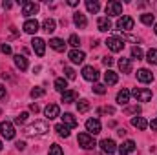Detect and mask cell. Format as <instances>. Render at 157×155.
<instances>
[{
    "instance_id": "2e32d148",
    "label": "cell",
    "mask_w": 157,
    "mask_h": 155,
    "mask_svg": "<svg viewBox=\"0 0 157 155\" xmlns=\"http://www.w3.org/2000/svg\"><path fill=\"white\" fill-rule=\"evenodd\" d=\"M137 80H139V82L148 84V82H152V80H154V73H152L150 70H144V68H143V70H139V71H137Z\"/></svg>"
},
{
    "instance_id": "ab89813d",
    "label": "cell",
    "mask_w": 157,
    "mask_h": 155,
    "mask_svg": "<svg viewBox=\"0 0 157 155\" xmlns=\"http://www.w3.org/2000/svg\"><path fill=\"white\" fill-rule=\"evenodd\" d=\"M68 44H70L71 47H78V44H80V39H78L77 35H71V37L68 39Z\"/></svg>"
},
{
    "instance_id": "484cf974",
    "label": "cell",
    "mask_w": 157,
    "mask_h": 155,
    "mask_svg": "<svg viewBox=\"0 0 157 155\" xmlns=\"http://www.w3.org/2000/svg\"><path fill=\"white\" fill-rule=\"evenodd\" d=\"M55 28H57V22H55L53 18H46V20L42 22V29H44L46 33H53Z\"/></svg>"
},
{
    "instance_id": "11a10c76",
    "label": "cell",
    "mask_w": 157,
    "mask_h": 155,
    "mask_svg": "<svg viewBox=\"0 0 157 155\" xmlns=\"http://www.w3.org/2000/svg\"><path fill=\"white\" fill-rule=\"evenodd\" d=\"M2 148H4V146H2V142H0V150H2Z\"/></svg>"
},
{
    "instance_id": "603a6c76",
    "label": "cell",
    "mask_w": 157,
    "mask_h": 155,
    "mask_svg": "<svg viewBox=\"0 0 157 155\" xmlns=\"http://www.w3.org/2000/svg\"><path fill=\"white\" fill-rule=\"evenodd\" d=\"M75 100H77V93H75L73 89H68V91L62 93V102H64V104H71V102H75Z\"/></svg>"
},
{
    "instance_id": "44dd1931",
    "label": "cell",
    "mask_w": 157,
    "mask_h": 155,
    "mask_svg": "<svg viewBox=\"0 0 157 155\" xmlns=\"http://www.w3.org/2000/svg\"><path fill=\"white\" fill-rule=\"evenodd\" d=\"M104 80H106V84H108V86H113V84H117V82H119V75L115 73V71L108 70V71L104 73Z\"/></svg>"
},
{
    "instance_id": "5b68a950",
    "label": "cell",
    "mask_w": 157,
    "mask_h": 155,
    "mask_svg": "<svg viewBox=\"0 0 157 155\" xmlns=\"http://www.w3.org/2000/svg\"><path fill=\"white\" fill-rule=\"evenodd\" d=\"M106 15H108V18H110V17H119V15H122V4L117 2V0L108 2V4H106Z\"/></svg>"
},
{
    "instance_id": "f5cc1de1",
    "label": "cell",
    "mask_w": 157,
    "mask_h": 155,
    "mask_svg": "<svg viewBox=\"0 0 157 155\" xmlns=\"http://www.w3.org/2000/svg\"><path fill=\"white\" fill-rule=\"evenodd\" d=\"M68 6H71V7H75V6H78V0H70V2H68Z\"/></svg>"
},
{
    "instance_id": "74e56055",
    "label": "cell",
    "mask_w": 157,
    "mask_h": 155,
    "mask_svg": "<svg viewBox=\"0 0 157 155\" xmlns=\"http://www.w3.org/2000/svg\"><path fill=\"white\" fill-rule=\"evenodd\" d=\"M49 155H64V152H62V148H60L59 144H51V148H49Z\"/></svg>"
},
{
    "instance_id": "7dc6e473",
    "label": "cell",
    "mask_w": 157,
    "mask_h": 155,
    "mask_svg": "<svg viewBox=\"0 0 157 155\" xmlns=\"http://www.w3.org/2000/svg\"><path fill=\"white\" fill-rule=\"evenodd\" d=\"M29 110H31L33 113H37V112H39L40 108H39V104H31V106H29Z\"/></svg>"
},
{
    "instance_id": "8d00e7d4",
    "label": "cell",
    "mask_w": 157,
    "mask_h": 155,
    "mask_svg": "<svg viewBox=\"0 0 157 155\" xmlns=\"http://www.w3.org/2000/svg\"><path fill=\"white\" fill-rule=\"evenodd\" d=\"M28 117H29V113H28V112L18 113V117H15V124H24V122L28 120Z\"/></svg>"
},
{
    "instance_id": "cb8c5ba5",
    "label": "cell",
    "mask_w": 157,
    "mask_h": 155,
    "mask_svg": "<svg viewBox=\"0 0 157 155\" xmlns=\"http://www.w3.org/2000/svg\"><path fill=\"white\" fill-rule=\"evenodd\" d=\"M49 47H53L55 51H64L66 49V42L62 39H51L49 40Z\"/></svg>"
},
{
    "instance_id": "1f68e13d",
    "label": "cell",
    "mask_w": 157,
    "mask_h": 155,
    "mask_svg": "<svg viewBox=\"0 0 157 155\" xmlns=\"http://www.w3.org/2000/svg\"><path fill=\"white\" fill-rule=\"evenodd\" d=\"M55 131H57L60 137H64V139H66V137H70V128H68V126H64V124H57V126H55Z\"/></svg>"
},
{
    "instance_id": "bcb514c9",
    "label": "cell",
    "mask_w": 157,
    "mask_h": 155,
    "mask_svg": "<svg viewBox=\"0 0 157 155\" xmlns=\"http://www.w3.org/2000/svg\"><path fill=\"white\" fill-rule=\"evenodd\" d=\"M126 112H128V113H139V112H141V108H139V106H132V108H128Z\"/></svg>"
},
{
    "instance_id": "6da1fadb",
    "label": "cell",
    "mask_w": 157,
    "mask_h": 155,
    "mask_svg": "<svg viewBox=\"0 0 157 155\" xmlns=\"http://www.w3.org/2000/svg\"><path fill=\"white\" fill-rule=\"evenodd\" d=\"M49 131V126H48V122H44V120H35L33 124H29L28 128H26V135L28 137H37V135H46Z\"/></svg>"
},
{
    "instance_id": "836d02e7",
    "label": "cell",
    "mask_w": 157,
    "mask_h": 155,
    "mask_svg": "<svg viewBox=\"0 0 157 155\" xmlns=\"http://www.w3.org/2000/svg\"><path fill=\"white\" fill-rule=\"evenodd\" d=\"M77 110H78V113H86V112L90 110V102H88L86 99L78 100V102H77Z\"/></svg>"
},
{
    "instance_id": "f907efd6",
    "label": "cell",
    "mask_w": 157,
    "mask_h": 155,
    "mask_svg": "<svg viewBox=\"0 0 157 155\" xmlns=\"http://www.w3.org/2000/svg\"><path fill=\"white\" fill-rule=\"evenodd\" d=\"M4 97H6V88L0 84V99H4Z\"/></svg>"
},
{
    "instance_id": "8fae6325",
    "label": "cell",
    "mask_w": 157,
    "mask_h": 155,
    "mask_svg": "<svg viewBox=\"0 0 157 155\" xmlns=\"http://www.w3.org/2000/svg\"><path fill=\"white\" fill-rule=\"evenodd\" d=\"M82 77L86 78V80H90V82H95L99 78V71L93 66H84L82 68Z\"/></svg>"
},
{
    "instance_id": "9a60e30c",
    "label": "cell",
    "mask_w": 157,
    "mask_h": 155,
    "mask_svg": "<svg viewBox=\"0 0 157 155\" xmlns=\"http://www.w3.org/2000/svg\"><path fill=\"white\" fill-rule=\"evenodd\" d=\"M68 57H70V60H71L73 64H82V62H84V59H86L84 51H80V49H71Z\"/></svg>"
},
{
    "instance_id": "30bf717a",
    "label": "cell",
    "mask_w": 157,
    "mask_h": 155,
    "mask_svg": "<svg viewBox=\"0 0 157 155\" xmlns=\"http://www.w3.org/2000/svg\"><path fill=\"white\" fill-rule=\"evenodd\" d=\"M101 150H102L104 153L112 155V153L117 152V144H115L112 139H102V141H101Z\"/></svg>"
},
{
    "instance_id": "816d5d0a",
    "label": "cell",
    "mask_w": 157,
    "mask_h": 155,
    "mask_svg": "<svg viewBox=\"0 0 157 155\" xmlns=\"http://www.w3.org/2000/svg\"><path fill=\"white\" fill-rule=\"evenodd\" d=\"M2 6H4V9H11V7H13V4H11V2H4Z\"/></svg>"
},
{
    "instance_id": "6f0895ef",
    "label": "cell",
    "mask_w": 157,
    "mask_h": 155,
    "mask_svg": "<svg viewBox=\"0 0 157 155\" xmlns=\"http://www.w3.org/2000/svg\"><path fill=\"white\" fill-rule=\"evenodd\" d=\"M0 115H2V110H0Z\"/></svg>"
},
{
    "instance_id": "db71d44e",
    "label": "cell",
    "mask_w": 157,
    "mask_h": 155,
    "mask_svg": "<svg viewBox=\"0 0 157 155\" xmlns=\"http://www.w3.org/2000/svg\"><path fill=\"white\" fill-rule=\"evenodd\" d=\"M117 133L121 135V137H122V135H126V130H124V128H119V130H117Z\"/></svg>"
},
{
    "instance_id": "f6af8a7d",
    "label": "cell",
    "mask_w": 157,
    "mask_h": 155,
    "mask_svg": "<svg viewBox=\"0 0 157 155\" xmlns=\"http://www.w3.org/2000/svg\"><path fill=\"white\" fill-rule=\"evenodd\" d=\"M130 40V42H139V39L137 37H133V35H122V40Z\"/></svg>"
},
{
    "instance_id": "7bdbcfd3",
    "label": "cell",
    "mask_w": 157,
    "mask_h": 155,
    "mask_svg": "<svg viewBox=\"0 0 157 155\" xmlns=\"http://www.w3.org/2000/svg\"><path fill=\"white\" fill-rule=\"evenodd\" d=\"M0 51L6 53V55H9V53H11V46H9V44H0Z\"/></svg>"
},
{
    "instance_id": "ba28073f",
    "label": "cell",
    "mask_w": 157,
    "mask_h": 155,
    "mask_svg": "<svg viewBox=\"0 0 157 155\" xmlns=\"http://www.w3.org/2000/svg\"><path fill=\"white\" fill-rule=\"evenodd\" d=\"M39 13V4H35V2H22V15L24 17H33V15H37Z\"/></svg>"
},
{
    "instance_id": "f1b7e54d",
    "label": "cell",
    "mask_w": 157,
    "mask_h": 155,
    "mask_svg": "<svg viewBox=\"0 0 157 155\" xmlns=\"http://www.w3.org/2000/svg\"><path fill=\"white\" fill-rule=\"evenodd\" d=\"M86 9L90 11V13H99V9H101V4L97 2V0H86Z\"/></svg>"
},
{
    "instance_id": "7402d4cb",
    "label": "cell",
    "mask_w": 157,
    "mask_h": 155,
    "mask_svg": "<svg viewBox=\"0 0 157 155\" xmlns=\"http://www.w3.org/2000/svg\"><path fill=\"white\" fill-rule=\"evenodd\" d=\"M15 64L20 71H26L28 70V59L24 55H15Z\"/></svg>"
},
{
    "instance_id": "60d3db41",
    "label": "cell",
    "mask_w": 157,
    "mask_h": 155,
    "mask_svg": "<svg viewBox=\"0 0 157 155\" xmlns=\"http://www.w3.org/2000/svg\"><path fill=\"white\" fill-rule=\"evenodd\" d=\"M64 73H66V77L70 78V80H75V77H77V75H75V71H73V68H70V66H66V68H64Z\"/></svg>"
},
{
    "instance_id": "d590c367",
    "label": "cell",
    "mask_w": 157,
    "mask_h": 155,
    "mask_svg": "<svg viewBox=\"0 0 157 155\" xmlns=\"http://www.w3.org/2000/svg\"><path fill=\"white\" fill-rule=\"evenodd\" d=\"M132 59H137V60H141V59H143V49H141L139 46L132 47Z\"/></svg>"
},
{
    "instance_id": "7c38bea8",
    "label": "cell",
    "mask_w": 157,
    "mask_h": 155,
    "mask_svg": "<svg viewBox=\"0 0 157 155\" xmlns=\"http://www.w3.org/2000/svg\"><path fill=\"white\" fill-rule=\"evenodd\" d=\"M22 29H24L26 33H29V35H35V33L39 31V22H37L35 18H28V20L24 22Z\"/></svg>"
},
{
    "instance_id": "f35d334b",
    "label": "cell",
    "mask_w": 157,
    "mask_h": 155,
    "mask_svg": "<svg viewBox=\"0 0 157 155\" xmlns=\"http://www.w3.org/2000/svg\"><path fill=\"white\" fill-rule=\"evenodd\" d=\"M93 93L104 95V93H106V86H102V84H93Z\"/></svg>"
},
{
    "instance_id": "e0dca14e",
    "label": "cell",
    "mask_w": 157,
    "mask_h": 155,
    "mask_svg": "<svg viewBox=\"0 0 157 155\" xmlns=\"http://www.w3.org/2000/svg\"><path fill=\"white\" fill-rule=\"evenodd\" d=\"M117 152L121 155H128V153H132V152H135V142H133V141H124V142L119 146Z\"/></svg>"
},
{
    "instance_id": "ac0fdd59",
    "label": "cell",
    "mask_w": 157,
    "mask_h": 155,
    "mask_svg": "<svg viewBox=\"0 0 157 155\" xmlns=\"http://www.w3.org/2000/svg\"><path fill=\"white\" fill-rule=\"evenodd\" d=\"M97 28H99V31H110V29H112V20H110L108 17H99Z\"/></svg>"
},
{
    "instance_id": "9c48e42d",
    "label": "cell",
    "mask_w": 157,
    "mask_h": 155,
    "mask_svg": "<svg viewBox=\"0 0 157 155\" xmlns=\"http://www.w3.org/2000/svg\"><path fill=\"white\" fill-rule=\"evenodd\" d=\"M101 122H99V119H88L86 120V130L90 131V135H97V133H101Z\"/></svg>"
},
{
    "instance_id": "3957f363",
    "label": "cell",
    "mask_w": 157,
    "mask_h": 155,
    "mask_svg": "<svg viewBox=\"0 0 157 155\" xmlns=\"http://www.w3.org/2000/svg\"><path fill=\"white\" fill-rule=\"evenodd\" d=\"M77 141H78V146H80L82 150H91V148H95V146H97V142H95L93 135H90V133H78Z\"/></svg>"
},
{
    "instance_id": "9f6ffc18",
    "label": "cell",
    "mask_w": 157,
    "mask_h": 155,
    "mask_svg": "<svg viewBox=\"0 0 157 155\" xmlns=\"http://www.w3.org/2000/svg\"><path fill=\"white\" fill-rule=\"evenodd\" d=\"M155 35H157V24H155Z\"/></svg>"
},
{
    "instance_id": "d6a6232c",
    "label": "cell",
    "mask_w": 157,
    "mask_h": 155,
    "mask_svg": "<svg viewBox=\"0 0 157 155\" xmlns=\"http://www.w3.org/2000/svg\"><path fill=\"white\" fill-rule=\"evenodd\" d=\"M146 60L152 64V66H157V49H150L146 53Z\"/></svg>"
},
{
    "instance_id": "d4e9b609",
    "label": "cell",
    "mask_w": 157,
    "mask_h": 155,
    "mask_svg": "<svg viewBox=\"0 0 157 155\" xmlns=\"http://www.w3.org/2000/svg\"><path fill=\"white\" fill-rule=\"evenodd\" d=\"M62 124L68 126V128H75L78 122H77V119L71 115V113H64V115H62Z\"/></svg>"
},
{
    "instance_id": "4dcf8cb0",
    "label": "cell",
    "mask_w": 157,
    "mask_h": 155,
    "mask_svg": "<svg viewBox=\"0 0 157 155\" xmlns=\"http://www.w3.org/2000/svg\"><path fill=\"white\" fill-rule=\"evenodd\" d=\"M141 22L146 24V26H152V24L155 22V15H152V13H143V15H141Z\"/></svg>"
},
{
    "instance_id": "e575fe53",
    "label": "cell",
    "mask_w": 157,
    "mask_h": 155,
    "mask_svg": "<svg viewBox=\"0 0 157 155\" xmlns=\"http://www.w3.org/2000/svg\"><path fill=\"white\" fill-rule=\"evenodd\" d=\"M46 95V89L44 88H33L31 89V97L33 99H39V97H44Z\"/></svg>"
},
{
    "instance_id": "ee69618b",
    "label": "cell",
    "mask_w": 157,
    "mask_h": 155,
    "mask_svg": "<svg viewBox=\"0 0 157 155\" xmlns=\"http://www.w3.org/2000/svg\"><path fill=\"white\" fill-rule=\"evenodd\" d=\"M102 64H104L106 68H110V66L113 64V59H112V57H104V59H102Z\"/></svg>"
},
{
    "instance_id": "681fc988",
    "label": "cell",
    "mask_w": 157,
    "mask_h": 155,
    "mask_svg": "<svg viewBox=\"0 0 157 155\" xmlns=\"http://www.w3.org/2000/svg\"><path fill=\"white\" fill-rule=\"evenodd\" d=\"M15 146H17V148H18V150H24V148H26V144H24V142H22V141H18V142H17V144H15Z\"/></svg>"
},
{
    "instance_id": "8992f818",
    "label": "cell",
    "mask_w": 157,
    "mask_h": 155,
    "mask_svg": "<svg viewBox=\"0 0 157 155\" xmlns=\"http://www.w3.org/2000/svg\"><path fill=\"white\" fill-rule=\"evenodd\" d=\"M133 26H135V22H133V18H132V17H128V15L121 17V18L117 20V28H119V29H122V31H132V29H133Z\"/></svg>"
},
{
    "instance_id": "c3c4849f",
    "label": "cell",
    "mask_w": 157,
    "mask_h": 155,
    "mask_svg": "<svg viewBox=\"0 0 157 155\" xmlns=\"http://www.w3.org/2000/svg\"><path fill=\"white\" fill-rule=\"evenodd\" d=\"M150 128H152V130H155V131H157V117L154 119V120H152V122H150Z\"/></svg>"
},
{
    "instance_id": "277c9868",
    "label": "cell",
    "mask_w": 157,
    "mask_h": 155,
    "mask_svg": "<svg viewBox=\"0 0 157 155\" xmlns=\"http://www.w3.org/2000/svg\"><path fill=\"white\" fill-rule=\"evenodd\" d=\"M0 135H2L6 141H11V139H15V126H13L9 120H6V122H0Z\"/></svg>"
},
{
    "instance_id": "4316f807",
    "label": "cell",
    "mask_w": 157,
    "mask_h": 155,
    "mask_svg": "<svg viewBox=\"0 0 157 155\" xmlns=\"http://www.w3.org/2000/svg\"><path fill=\"white\" fill-rule=\"evenodd\" d=\"M119 70L122 73H130L132 71V62L130 59H119Z\"/></svg>"
},
{
    "instance_id": "52a82bcc",
    "label": "cell",
    "mask_w": 157,
    "mask_h": 155,
    "mask_svg": "<svg viewBox=\"0 0 157 155\" xmlns=\"http://www.w3.org/2000/svg\"><path fill=\"white\" fill-rule=\"evenodd\" d=\"M106 46H108L113 53H119V51H122V47H124V40L119 39V37H108Z\"/></svg>"
},
{
    "instance_id": "4fadbf2b",
    "label": "cell",
    "mask_w": 157,
    "mask_h": 155,
    "mask_svg": "<svg viewBox=\"0 0 157 155\" xmlns=\"http://www.w3.org/2000/svg\"><path fill=\"white\" fill-rule=\"evenodd\" d=\"M31 44H33V51L39 55V57H44V53H46V42L39 37H35V39L31 40Z\"/></svg>"
},
{
    "instance_id": "5bb4252c",
    "label": "cell",
    "mask_w": 157,
    "mask_h": 155,
    "mask_svg": "<svg viewBox=\"0 0 157 155\" xmlns=\"http://www.w3.org/2000/svg\"><path fill=\"white\" fill-rule=\"evenodd\" d=\"M44 115L48 117L49 120H51V119H57V117L60 115V108H59L57 104H48V106L44 108Z\"/></svg>"
},
{
    "instance_id": "b9f144b4",
    "label": "cell",
    "mask_w": 157,
    "mask_h": 155,
    "mask_svg": "<svg viewBox=\"0 0 157 155\" xmlns=\"http://www.w3.org/2000/svg\"><path fill=\"white\" fill-rule=\"evenodd\" d=\"M97 113H99V115H101V113H110V115H112V113H115V110H113L112 106H106V108H99Z\"/></svg>"
},
{
    "instance_id": "f546056e",
    "label": "cell",
    "mask_w": 157,
    "mask_h": 155,
    "mask_svg": "<svg viewBox=\"0 0 157 155\" xmlns=\"http://www.w3.org/2000/svg\"><path fill=\"white\" fill-rule=\"evenodd\" d=\"M55 89L60 91V93L68 91V82H66V78H55Z\"/></svg>"
},
{
    "instance_id": "ffe728a7",
    "label": "cell",
    "mask_w": 157,
    "mask_h": 155,
    "mask_svg": "<svg viewBox=\"0 0 157 155\" xmlns=\"http://www.w3.org/2000/svg\"><path fill=\"white\" fill-rule=\"evenodd\" d=\"M132 126L137 128V130H146L148 128V120L144 117H133L132 119Z\"/></svg>"
},
{
    "instance_id": "83f0119b",
    "label": "cell",
    "mask_w": 157,
    "mask_h": 155,
    "mask_svg": "<svg viewBox=\"0 0 157 155\" xmlns=\"http://www.w3.org/2000/svg\"><path fill=\"white\" fill-rule=\"evenodd\" d=\"M128 100H130V91H128V89H122V91L117 93V102L121 104V106L128 104Z\"/></svg>"
},
{
    "instance_id": "d6986e66",
    "label": "cell",
    "mask_w": 157,
    "mask_h": 155,
    "mask_svg": "<svg viewBox=\"0 0 157 155\" xmlns=\"http://www.w3.org/2000/svg\"><path fill=\"white\" fill-rule=\"evenodd\" d=\"M73 22H75V26H77L78 29H84V28L88 26V20H86V15H82L80 11H77V13L73 15Z\"/></svg>"
},
{
    "instance_id": "7a4b0ae2",
    "label": "cell",
    "mask_w": 157,
    "mask_h": 155,
    "mask_svg": "<svg viewBox=\"0 0 157 155\" xmlns=\"http://www.w3.org/2000/svg\"><path fill=\"white\" fill-rule=\"evenodd\" d=\"M130 95H133V97L137 99V102H148V100H152V97H154V93H152L150 89H146V88H133Z\"/></svg>"
}]
</instances>
